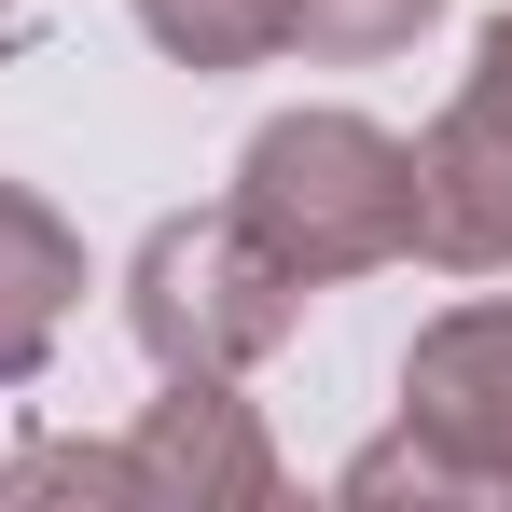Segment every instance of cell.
Segmentation results:
<instances>
[{"label":"cell","instance_id":"1","mask_svg":"<svg viewBox=\"0 0 512 512\" xmlns=\"http://www.w3.org/2000/svg\"><path fill=\"white\" fill-rule=\"evenodd\" d=\"M236 222L305 291L416 263V139H388L374 111H277L236 153Z\"/></svg>","mask_w":512,"mask_h":512},{"label":"cell","instance_id":"2","mask_svg":"<svg viewBox=\"0 0 512 512\" xmlns=\"http://www.w3.org/2000/svg\"><path fill=\"white\" fill-rule=\"evenodd\" d=\"M125 333H139L153 374H250V360H277L305 333V277L236 222V194L167 208L139 236V263H125Z\"/></svg>","mask_w":512,"mask_h":512},{"label":"cell","instance_id":"3","mask_svg":"<svg viewBox=\"0 0 512 512\" xmlns=\"http://www.w3.org/2000/svg\"><path fill=\"white\" fill-rule=\"evenodd\" d=\"M416 250L443 277H512V14H485L457 97L416 139Z\"/></svg>","mask_w":512,"mask_h":512},{"label":"cell","instance_id":"4","mask_svg":"<svg viewBox=\"0 0 512 512\" xmlns=\"http://www.w3.org/2000/svg\"><path fill=\"white\" fill-rule=\"evenodd\" d=\"M111 457H125V512H277L291 499L236 374H167V402H139V429Z\"/></svg>","mask_w":512,"mask_h":512},{"label":"cell","instance_id":"5","mask_svg":"<svg viewBox=\"0 0 512 512\" xmlns=\"http://www.w3.org/2000/svg\"><path fill=\"white\" fill-rule=\"evenodd\" d=\"M402 429H429L485 512H512V305H443L402 346Z\"/></svg>","mask_w":512,"mask_h":512},{"label":"cell","instance_id":"6","mask_svg":"<svg viewBox=\"0 0 512 512\" xmlns=\"http://www.w3.org/2000/svg\"><path fill=\"white\" fill-rule=\"evenodd\" d=\"M70 305H84V236H70L28 180H0V388H28V374L56 360Z\"/></svg>","mask_w":512,"mask_h":512},{"label":"cell","instance_id":"7","mask_svg":"<svg viewBox=\"0 0 512 512\" xmlns=\"http://www.w3.org/2000/svg\"><path fill=\"white\" fill-rule=\"evenodd\" d=\"M139 28H153L167 70H263V56H291V0H139Z\"/></svg>","mask_w":512,"mask_h":512},{"label":"cell","instance_id":"8","mask_svg":"<svg viewBox=\"0 0 512 512\" xmlns=\"http://www.w3.org/2000/svg\"><path fill=\"white\" fill-rule=\"evenodd\" d=\"M443 0H291V42L319 56V70H374V56H402Z\"/></svg>","mask_w":512,"mask_h":512},{"label":"cell","instance_id":"9","mask_svg":"<svg viewBox=\"0 0 512 512\" xmlns=\"http://www.w3.org/2000/svg\"><path fill=\"white\" fill-rule=\"evenodd\" d=\"M333 485H346V499H443V512H485V485H471V471H457L429 429H388V443H360Z\"/></svg>","mask_w":512,"mask_h":512},{"label":"cell","instance_id":"10","mask_svg":"<svg viewBox=\"0 0 512 512\" xmlns=\"http://www.w3.org/2000/svg\"><path fill=\"white\" fill-rule=\"evenodd\" d=\"M0 499H125V457L111 443H28V457H0Z\"/></svg>","mask_w":512,"mask_h":512}]
</instances>
